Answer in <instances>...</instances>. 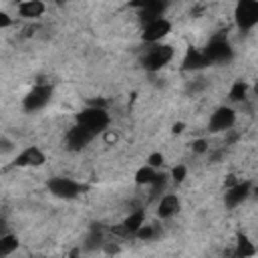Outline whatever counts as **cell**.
Masks as SVG:
<instances>
[{
	"instance_id": "obj_1",
	"label": "cell",
	"mask_w": 258,
	"mask_h": 258,
	"mask_svg": "<svg viewBox=\"0 0 258 258\" xmlns=\"http://www.w3.org/2000/svg\"><path fill=\"white\" fill-rule=\"evenodd\" d=\"M77 125H81L83 129H87L89 133H93L95 137L99 133H103L109 125V113L105 109L99 107H87L77 115Z\"/></svg>"
},
{
	"instance_id": "obj_2",
	"label": "cell",
	"mask_w": 258,
	"mask_h": 258,
	"mask_svg": "<svg viewBox=\"0 0 258 258\" xmlns=\"http://www.w3.org/2000/svg\"><path fill=\"white\" fill-rule=\"evenodd\" d=\"M173 58V48L167 44H153L141 58V64L145 71H159Z\"/></svg>"
},
{
	"instance_id": "obj_3",
	"label": "cell",
	"mask_w": 258,
	"mask_h": 258,
	"mask_svg": "<svg viewBox=\"0 0 258 258\" xmlns=\"http://www.w3.org/2000/svg\"><path fill=\"white\" fill-rule=\"evenodd\" d=\"M234 18H236V24L240 30H252L258 24V2H254V0L238 2Z\"/></svg>"
},
{
	"instance_id": "obj_4",
	"label": "cell",
	"mask_w": 258,
	"mask_h": 258,
	"mask_svg": "<svg viewBox=\"0 0 258 258\" xmlns=\"http://www.w3.org/2000/svg\"><path fill=\"white\" fill-rule=\"evenodd\" d=\"M48 189L52 196H56L60 200H75L77 196H81L85 185H81L79 181H75L71 177H52L48 181Z\"/></svg>"
},
{
	"instance_id": "obj_5",
	"label": "cell",
	"mask_w": 258,
	"mask_h": 258,
	"mask_svg": "<svg viewBox=\"0 0 258 258\" xmlns=\"http://www.w3.org/2000/svg\"><path fill=\"white\" fill-rule=\"evenodd\" d=\"M204 56L208 58V62H228L232 60L234 56V50H232V44L226 40V38H212L208 42V46L202 50Z\"/></svg>"
},
{
	"instance_id": "obj_6",
	"label": "cell",
	"mask_w": 258,
	"mask_h": 258,
	"mask_svg": "<svg viewBox=\"0 0 258 258\" xmlns=\"http://www.w3.org/2000/svg\"><path fill=\"white\" fill-rule=\"evenodd\" d=\"M50 97H52V87H50V85H42V83H38L36 87H32V91H28V95H26L24 101H22V105H24L26 111L34 113V111L44 109V107L48 105Z\"/></svg>"
},
{
	"instance_id": "obj_7",
	"label": "cell",
	"mask_w": 258,
	"mask_h": 258,
	"mask_svg": "<svg viewBox=\"0 0 258 258\" xmlns=\"http://www.w3.org/2000/svg\"><path fill=\"white\" fill-rule=\"evenodd\" d=\"M169 30H171V22L161 16V18H155L143 26L141 38L149 44H157V42H161V38H165L169 34Z\"/></svg>"
},
{
	"instance_id": "obj_8",
	"label": "cell",
	"mask_w": 258,
	"mask_h": 258,
	"mask_svg": "<svg viewBox=\"0 0 258 258\" xmlns=\"http://www.w3.org/2000/svg\"><path fill=\"white\" fill-rule=\"evenodd\" d=\"M236 123V111L230 107H218L210 117V131H228Z\"/></svg>"
},
{
	"instance_id": "obj_9",
	"label": "cell",
	"mask_w": 258,
	"mask_h": 258,
	"mask_svg": "<svg viewBox=\"0 0 258 258\" xmlns=\"http://www.w3.org/2000/svg\"><path fill=\"white\" fill-rule=\"evenodd\" d=\"M64 139H67V147L71 151H81V149H85L95 139V135L89 133L87 129H83L81 125H75V127H71L67 131V137Z\"/></svg>"
},
{
	"instance_id": "obj_10",
	"label": "cell",
	"mask_w": 258,
	"mask_h": 258,
	"mask_svg": "<svg viewBox=\"0 0 258 258\" xmlns=\"http://www.w3.org/2000/svg\"><path fill=\"white\" fill-rule=\"evenodd\" d=\"M44 161H46V157H44L42 149L30 145V147L22 149V151L16 155L14 165H18V167H38V165H42Z\"/></svg>"
},
{
	"instance_id": "obj_11",
	"label": "cell",
	"mask_w": 258,
	"mask_h": 258,
	"mask_svg": "<svg viewBox=\"0 0 258 258\" xmlns=\"http://www.w3.org/2000/svg\"><path fill=\"white\" fill-rule=\"evenodd\" d=\"M250 187H252L250 181H238L232 187H226V196H224L226 206L228 208H236L242 202H246V198L250 196Z\"/></svg>"
},
{
	"instance_id": "obj_12",
	"label": "cell",
	"mask_w": 258,
	"mask_h": 258,
	"mask_svg": "<svg viewBox=\"0 0 258 258\" xmlns=\"http://www.w3.org/2000/svg\"><path fill=\"white\" fill-rule=\"evenodd\" d=\"M179 208H181L179 198H177L175 194H165V196L159 200V204H157V216L163 218V220H167V218L175 216V214L179 212Z\"/></svg>"
},
{
	"instance_id": "obj_13",
	"label": "cell",
	"mask_w": 258,
	"mask_h": 258,
	"mask_svg": "<svg viewBox=\"0 0 258 258\" xmlns=\"http://www.w3.org/2000/svg\"><path fill=\"white\" fill-rule=\"evenodd\" d=\"M210 62H208V58L204 56V52L200 50V48H187L185 50V56H183V62H181V67H183V71H200V69H206Z\"/></svg>"
},
{
	"instance_id": "obj_14",
	"label": "cell",
	"mask_w": 258,
	"mask_h": 258,
	"mask_svg": "<svg viewBox=\"0 0 258 258\" xmlns=\"http://www.w3.org/2000/svg\"><path fill=\"white\" fill-rule=\"evenodd\" d=\"M252 256H256V246L250 242L248 236L238 234L236 246H234V250H232V258H252Z\"/></svg>"
},
{
	"instance_id": "obj_15",
	"label": "cell",
	"mask_w": 258,
	"mask_h": 258,
	"mask_svg": "<svg viewBox=\"0 0 258 258\" xmlns=\"http://www.w3.org/2000/svg\"><path fill=\"white\" fill-rule=\"evenodd\" d=\"M139 8H141V14H139L141 20L147 24V22H151L155 18H161V14L165 10V4L163 2H141Z\"/></svg>"
},
{
	"instance_id": "obj_16",
	"label": "cell",
	"mask_w": 258,
	"mask_h": 258,
	"mask_svg": "<svg viewBox=\"0 0 258 258\" xmlns=\"http://www.w3.org/2000/svg\"><path fill=\"white\" fill-rule=\"evenodd\" d=\"M44 4L38 2V0H26V2H20L18 4V14L22 18H40L44 14Z\"/></svg>"
},
{
	"instance_id": "obj_17",
	"label": "cell",
	"mask_w": 258,
	"mask_h": 258,
	"mask_svg": "<svg viewBox=\"0 0 258 258\" xmlns=\"http://www.w3.org/2000/svg\"><path fill=\"white\" fill-rule=\"evenodd\" d=\"M143 220H145V212L143 210H135L133 214H129L125 218V222L121 226H123V230H125L127 236H135V232L143 226Z\"/></svg>"
},
{
	"instance_id": "obj_18",
	"label": "cell",
	"mask_w": 258,
	"mask_h": 258,
	"mask_svg": "<svg viewBox=\"0 0 258 258\" xmlns=\"http://www.w3.org/2000/svg\"><path fill=\"white\" fill-rule=\"evenodd\" d=\"M18 248V238L14 234H2L0 236V258L10 256Z\"/></svg>"
},
{
	"instance_id": "obj_19",
	"label": "cell",
	"mask_w": 258,
	"mask_h": 258,
	"mask_svg": "<svg viewBox=\"0 0 258 258\" xmlns=\"http://www.w3.org/2000/svg\"><path fill=\"white\" fill-rule=\"evenodd\" d=\"M155 173H157V171H155L153 167L143 165V167H139V169L135 171V183H137V185H149V183L153 181Z\"/></svg>"
},
{
	"instance_id": "obj_20",
	"label": "cell",
	"mask_w": 258,
	"mask_h": 258,
	"mask_svg": "<svg viewBox=\"0 0 258 258\" xmlns=\"http://www.w3.org/2000/svg\"><path fill=\"white\" fill-rule=\"evenodd\" d=\"M246 95H248V83H244V81H236V83L232 85V89H230V101H234V103L244 101Z\"/></svg>"
},
{
	"instance_id": "obj_21",
	"label": "cell",
	"mask_w": 258,
	"mask_h": 258,
	"mask_svg": "<svg viewBox=\"0 0 258 258\" xmlns=\"http://www.w3.org/2000/svg\"><path fill=\"white\" fill-rule=\"evenodd\" d=\"M149 185H151V196H159L165 189V185H167V175L163 171L161 173H155V177H153V181Z\"/></svg>"
},
{
	"instance_id": "obj_22",
	"label": "cell",
	"mask_w": 258,
	"mask_h": 258,
	"mask_svg": "<svg viewBox=\"0 0 258 258\" xmlns=\"http://www.w3.org/2000/svg\"><path fill=\"white\" fill-rule=\"evenodd\" d=\"M135 236H137L139 240H145V242H147V240H151V238L155 236V228H153V226H149V224H143V226L135 232Z\"/></svg>"
},
{
	"instance_id": "obj_23",
	"label": "cell",
	"mask_w": 258,
	"mask_h": 258,
	"mask_svg": "<svg viewBox=\"0 0 258 258\" xmlns=\"http://www.w3.org/2000/svg\"><path fill=\"white\" fill-rule=\"evenodd\" d=\"M101 244H103V236H101V232L93 230L91 236L87 238V244H85V246H87L89 250H93V248H97V246H101Z\"/></svg>"
},
{
	"instance_id": "obj_24",
	"label": "cell",
	"mask_w": 258,
	"mask_h": 258,
	"mask_svg": "<svg viewBox=\"0 0 258 258\" xmlns=\"http://www.w3.org/2000/svg\"><path fill=\"white\" fill-rule=\"evenodd\" d=\"M185 175H187V167H185V165H175V167L171 169V177H173V181H177V183H181V181L185 179Z\"/></svg>"
},
{
	"instance_id": "obj_25",
	"label": "cell",
	"mask_w": 258,
	"mask_h": 258,
	"mask_svg": "<svg viewBox=\"0 0 258 258\" xmlns=\"http://www.w3.org/2000/svg\"><path fill=\"white\" fill-rule=\"evenodd\" d=\"M147 165H149V167H153V169H155V167H161V165H163V155H161V153H157V151H155V153H151V155L147 157Z\"/></svg>"
},
{
	"instance_id": "obj_26",
	"label": "cell",
	"mask_w": 258,
	"mask_h": 258,
	"mask_svg": "<svg viewBox=\"0 0 258 258\" xmlns=\"http://www.w3.org/2000/svg\"><path fill=\"white\" fill-rule=\"evenodd\" d=\"M191 149H194V153H206L208 151V141L206 139H196L191 143Z\"/></svg>"
},
{
	"instance_id": "obj_27",
	"label": "cell",
	"mask_w": 258,
	"mask_h": 258,
	"mask_svg": "<svg viewBox=\"0 0 258 258\" xmlns=\"http://www.w3.org/2000/svg\"><path fill=\"white\" fill-rule=\"evenodd\" d=\"M10 24H12V18H10V14H8V12H4V10H0V30L8 28Z\"/></svg>"
},
{
	"instance_id": "obj_28",
	"label": "cell",
	"mask_w": 258,
	"mask_h": 258,
	"mask_svg": "<svg viewBox=\"0 0 258 258\" xmlns=\"http://www.w3.org/2000/svg\"><path fill=\"white\" fill-rule=\"evenodd\" d=\"M10 149H12L10 141H6V139H0V151H10Z\"/></svg>"
},
{
	"instance_id": "obj_29",
	"label": "cell",
	"mask_w": 258,
	"mask_h": 258,
	"mask_svg": "<svg viewBox=\"0 0 258 258\" xmlns=\"http://www.w3.org/2000/svg\"><path fill=\"white\" fill-rule=\"evenodd\" d=\"M181 129H183V123H177V125H173V133H181Z\"/></svg>"
},
{
	"instance_id": "obj_30",
	"label": "cell",
	"mask_w": 258,
	"mask_h": 258,
	"mask_svg": "<svg viewBox=\"0 0 258 258\" xmlns=\"http://www.w3.org/2000/svg\"><path fill=\"white\" fill-rule=\"evenodd\" d=\"M105 139H107V141H115V139H117V135H115V133H107V135H105Z\"/></svg>"
}]
</instances>
